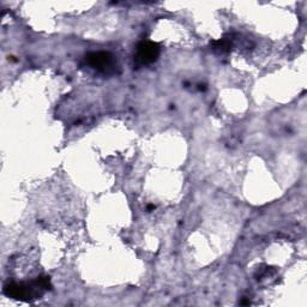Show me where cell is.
I'll use <instances>...</instances> for the list:
<instances>
[{"label":"cell","mask_w":307,"mask_h":307,"mask_svg":"<svg viewBox=\"0 0 307 307\" xmlns=\"http://www.w3.org/2000/svg\"><path fill=\"white\" fill-rule=\"evenodd\" d=\"M159 48L155 44L151 42H145L138 47V57L143 63H151L158 58Z\"/></svg>","instance_id":"obj_1"},{"label":"cell","mask_w":307,"mask_h":307,"mask_svg":"<svg viewBox=\"0 0 307 307\" xmlns=\"http://www.w3.org/2000/svg\"><path fill=\"white\" fill-rule=\"evenodd\" d=\"M90 64L97 69H107L112 65V58L107 53H94L89 57Z\"/></svg>","instance_id":"obj_2"}]
</instances>
